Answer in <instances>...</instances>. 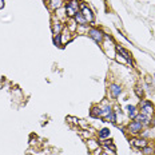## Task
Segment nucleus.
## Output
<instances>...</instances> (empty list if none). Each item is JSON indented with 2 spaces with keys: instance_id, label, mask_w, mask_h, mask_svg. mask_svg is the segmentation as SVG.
Masks as SVG:
<instances>
[{
  "instance_id": "f257e3e1",
  "label": "nucleus",
  "mask_w": 155,
  "mask_h": 155,
  "mask_svg": "<svg viewBox=\"0 0 155 155\" xmlns=\"http://www.w3.org/2000/svg\"><path fill=\"white\" fill-rule=\"evenodd\" d=\"M87 35H88L96 44H102L103 40H104V36H106L104 32H103L102 30H99V28H96V27L87 28Z\"/></svg>"
},
{
  "instance_id": "f03ea898",
  "label": "nucleus",
  "mask_w": 155,
  "mask_h": 155,
  "mask_svg": "<svg viewBox=\"0 0 155 155\" xmlns=\"http://www.w3.org/2000/svg\"><path fill=\"white\" fill-rule=\"evenodd\" d=\"M64 11H66L67 18L72 19L74 16L79 12V2H78V0H68V2H67V4H66Z\"/></svg>"
},
{
  "instance_id": "7ed1b4c3",
  "label": "nucleus",
  "mask_w": 155,
  "mask_h": 155,
  "mask_svg": "<svg viewBox=\"0 0 155 155\" xmlns=\"http://www.w3.org/2000/svg\"><path fill=\"white\" fill-rule=\"evenodd\" d=\"M79 11H80V14L83 15V18L86 19L87 24H88V23H94V14H92V11L87 7L84 3H79Z\"/></svg>"
},
{
  "instance_id": "20e7f679",
  "label": "nucleus",
  "mask_w": 155,
  "mask_h": 155,
  "mask_svg": "<svg viewBox=\"0 0 155 155\" xmlns=\"http://www.w3.org/2000/svg\"><path fill=\"white\" fill-rule=\"evenodd\" d=\"M142 130H143V124H142L140 122L135 120V119L132 122H130L127 126V131L132 135H138L139 132H142Z\"/></svg>"
},
{
  "instance_id": "39448f33",
  "label": "nucleus",
  "mask_w": 155,
  "mask_h": 155,
  "mask_svg": "<svg viewBox=\"0 0 155 155\" xmlns=\"http://www.w3.org/2000/svg\"><path fill=\"white\" fill-rule=\"evenodd\" d=\"M139 111L148 115V116H151L154 112V104L150 101H140V110Z\"/></svg>"
},
{
  "instance_id": "423d86ee",
  "label": "nucleus",
  "mask_w": 155,
  "mask_h": 155,
  "mask_svg": "<svg viewBox=\"0 0 155 155\" xmlns=\"http://www.w3.org/2000/svg\"><path fill=\"white\" fill-rule=\"evenodd\" d=\"M72 38H74V32H71L68 28L64 25V28H63V31L60 32V40H62V47L64 46V44H67L68 41L72 40Z\"/></svg>"
},
{
  "instance_id": "0eeeda50",
  "label": "nucleus",
  "mask_w": 155,
  "mask_h": 155,
  "mask_svg": "<svg viewBox=\"0 0 155 155\" xmlns=\"http://www.w3.org/2000/svg\"><path fill=\"white\" fill-rule=\"evenodd\" d=\"M99 107H101V118H103V119H106L112 112V107H111V104H110L107 101L103 102V104L99 106Z\"/></svg>"
},
{
  "instance_id": "6e6552de",
  "label": "nucleus",
  "mask_w": 155,
  "mask_h": 155,
  "mask_svg": "<svg viewBox=\"0 0 155 155\" xmlns=\"http://www.w3.org/2000/svg\"><path fill=\"white\" fill-rule=\"evenodd\" d=\"M47 5L51 11H58L64 5V0H48Z\"/></svg>"
},
{
  "instance_id": "1a4fd4ad",
  "label": "nucleus",
  "mask_w": 155,
  "mask_h": 155,
  "mask_svg": "<svg viewBox=\"0 0 155 155\" xmlns=\"http://www.w3.org/2000/svg\"><path fill=\"white\" fill-rule=\"evenodd\" d=\"M110 94H111L112 98H118V96L122 94V86L120 84H116V83L110 84Z\"/></svg>"
},
{
  "instance_id": "9d476101",
  "label": "nucleus",
  "mask_w": 155,
  "mask_h": 155,
  "mask_svg": "<svg viewBox=\"0 0 155 155\" xmlns=\"http://www.w3.org/2000/svg\"><path fill=\"white\" fill-rule=\"evenodd\" d=\"M63 28H64V24H63V21L62 20H55L54 19V21H52V32H54V35H59L60 32L63 31Z\"/></svg>"
},
{
  "instance_id": "9b49d317",
  "label": "nucleus",
  "mask_w": 155,
  "mask_h": 155,
  "mask_svg": "<svg viewBox=\"0 0 155 155\" xmlns=\"http://www.w3.org/2000/svg\"><path fill=\"white\" fill-rule=\"evenodd\" d=\"M126 111H127L128 118L132 119V120H134V119L137 118V115L139 114V110H138V107H137V106H132V104H128L127 107H126Z\"/></svg>"
},
{
  "instance_id": "f8f14e48",
  "label": "nucleus",
  "mask_w": 155,
  "mask_h": 155,
  "mask_svg": "<svg viewBox=\"0 0 155 155\" xmlns=\"http://www.w3.org/2000/svg\"><path fill=\"white\" fill-rule=\"evenodd\" d=\"M135 120H138V122H140L143 126H147V124H151V118L148 115L146 114H143V112H140L139 111V114L137 115V118H135Z\"/></svg>"
},
{
  "instance_id": "ddd939ff",
  "label": "nucleus",
  "mask_w": 155,
  "mask_h": 155,
  "mask_svg": "<svg viewBox=\"0 0 155 155\" xmlns=\"http://www.w3.org/2000/svg\"><path fill=\"white\" fill-rule=\"evenodd\" d=\"M116 54H119V55H122V56L124 58V59H127V62L132 64V59H131V55L130 52H128L127 50H124L123 47H120V46H116Z\"/></svg>"
},
{
  "instance_id": "4468645a",
  "label": "nucleus",
  "mask_w": 155,
  "mask_h": 155,
  "mask_svg": "<svg viewBox=\"0 0 155 155\" xmlns=\"http://www.w3.org/2000/svg\"><path fill=\"white\" fill-rule=\"evenodd\" d=\"M131 144L134 147H137V148H143V147H146L148 143H147V140L144 139V138H137V139L131 140Z\"/></svg>"
},
{
  "instance_id": "2eb2a0df",
  "label": "nucleus",
  "mask_w": 155,
  "mask_h": 155,
  "mask_svg": "<svg viewBox=\"0 0 155 155\" xmlns=\"http://www.w3.org/2000/svg\"><path fill=\"white\" fill-rule=\"evenodd\" d=\"M87 147H88V151H91V154H92L94 151L101 148V143L95 139H90V140H87Z\"/></svg>"
},
{
  "instance_id": "dca6fc26",
  "label": "nucleus",
  "mask_w": 155,
  "mask_h": 155,
  "mask_svg": "<svg viewBox=\"0 0 155 155\" xmlns=\"http://www.w3.org/2000/svg\"><path fill=\"white\" fill-rule=\"evenodd\" d=\"M101 144L103 147H106V148H111V153H115L116 151V147L114 146V142H112L111 139H103L101 142Z\"/></svg>"
},
{
  "instance_id": "f3484780",
  "label": "nucleus",
  "mask_w": 155,
  "mask_h": 155,
  "mask_svg": "<svg viewBox=\"0 0 155 155\" xmlns=\"http://www.w3.org/2000/svg\"><path fill=\"white\" fill-rule=\"evenodd\" d=\"M74 20L76 21V24H78V25H83V27H86V25H87V21H86V19L83 18V15L80 14V11L78 12V14H76L75 16H74Z\"/></svg>"
},
{
  "instance_id": "a211bd4d",
  "label": "nucleus",
  "mask_w": 155,
  "mask_h": 155,
  "mask_svg": "<svg viewBox=\"0 0 155 155\" xmlns=\"http://www.w3.org/2000/svg\"><path fill=\"white\" fill-rule=\"evenodd\" d=\"M110 135H111V131H110V128L107 127H103L102 130H99L98 132V137H99V139H106V138H110Z\"/></svg>"
},
{
  "instance_id": "6ab92c4d",
  "label": "nucleus",
  "mask_w": 155,
  "mask_h": 155,
  "mask_svg": "<svg viewBox=\"0 0 155 155\" xmlns=\"http://www.w3.org/2000/svg\"><path fill=\"white\" fill-rule=\"evenodd\" d=\"M106 120L110 122V123H112V124H115L116 122H118V112L112 110V112L107 116V118H106Z\"/></svg>"
},
{
  "instance_id": "aec40b11",
  "label": "nucleus",
  "mask_w": 155,
  "mask_h": 155,
  "mask_svg": "<svg viewBox=\"0 0 155 155\" xmlns=\"http://www.w3.org/2000/svg\"><path fill=\"white\" fill-rule=\"evenodd\" d=\"M91 116L92 118H101V107L99 106H94L91 108Z\"/></svg>"
},
{
  "instance_id": "412c9836",
  "label": "nucleus",
  "mask_w": 155,
  "mask_h": 155,
  "mask_svg": "<svg viewBox=\"0 0 155 155\" xmlns=\"http://www.w3.org/2000/svg\"><path fill=\"white\" fill-rule=\"evenodd\" d=\"M142 150H143V155H154L155 154L154 153V148L151 147V146H148V144H147L146 147L142 148Z\"/></svg>"
},
{
  "instance_id": "4be33fe9",
  "label": "nucleus",
  "mask_w": 155,
  "mask_h": 155,
  "mask_svg": "<svg viewBox=\"0 0 155 155\" xmlns=\"http://www.w3.org/2000/svg\"><path fill=\"white\" fill-rule=\"evenodd\" d=\"M114 59H115L118 63H120V64H127V63H128V62H127V59H124V58L122 56V55H119V54H116V55H115ZM128 64H130V63H128Z\"/></svg>"
},
{
  "instance_id": "5701e85b",
  "label": "nucleus",
  "mask_w": 155,
  "mask_h": 155,
  "mask_svg": "<svg viewBox=\"0 0 155 155\" xmlns=\"http://www.w3.org/2000/svg\"><path fill=\"white\" fill-rule=\"evenodd\" d=\"M54 44L58 47H62V40H60V34L59 35H54Z\"/></svg>"
},
{
  "instance_id": "b1692460",
  "label": "nucleus",
  "mask_w": 155,
  "mask_h": 155,
  "mask_svg": "<svg viewBox=\"0 0 155 155\" xmlns=\"http://www.w3.org/2000/svg\"><path fill=\"white\" fill-rule=\"evenodd\" d=\"M134 91H135V94H137V96H138V98H140V99L143 98V94H144V92H143V90H142L139 86H137V87H135V88H134Z\"/></svg>"
},
{
  "instance_id": "393cba45",
  "label": "nucleus",
  "mask_w": 155,
  "mask_h": 155,
  "mask_svg": "<svg viewBox=\"0 0 155 155\" xmlns=\"http://www.w3.org/2000/svg\"><path fill=\"white\" fill-rule=\"evenodd\" d=\"M4 7V0H0V9Z\"/></svg>"
},
{
  "instance_id": "a878e982",
  "label": "nucleus",
  "mask_w": 155,
  "mask_h": 155,
  "mask_svg": "<svg viewBox=\"0 0 155 155\" xmlns=\"http://www.w3.org/2000/svg\"><path fill=\"white\" fill-rule=\"evenodd\" d=\"M102 155H110V154H107V153H102Z\"/></svg>"
},
{
  "instance_id": "bb28decb",
  "label": "nucleus",
  "mask_w": 155,
  "mask_h": 155,
  "mask_svg": "<svg viewBox=\"0 0 155 155\" xmlns=\"http://www.w3.org/2000/svg\"><path fill=\"white\" fill-rule=\"evenodd\" d=\"M50 155H59V154H56V153H55V154H50Z\"/></svg>"
},
{
  "instance_id": "cd10ccee",
  "label": "nucleus",
  "mask_w": 155,
  "mask_h": 155,
  "mask_svg": "<svg viewBox=\"0 0 155 155\" xmlns=\"http://www.w3.org/2000/svg\"><path fill=\"white\" fill-rule=\"evenodd\" d=\"M153 79H154V82H155V74H154V78H153Z\"/></svg>"
}]
</instances>
